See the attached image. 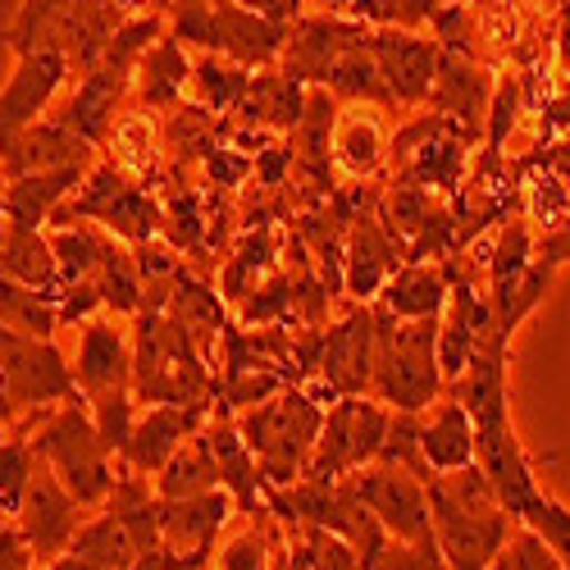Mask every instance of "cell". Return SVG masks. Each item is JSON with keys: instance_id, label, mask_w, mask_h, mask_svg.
Returning <instances> with one entry per match:
<instances>
[{"instance_id": "obj_6", "label": "cell", "mask_w": 570, "mask_h": 570, "mask_svg": "<svg viewBox=\"0 0 570 570\" xmlns=\"http://www.w3.org/2000/svg\"><path fill=\"white\" fill-rule=\"evenodd\" d=\"M384 434H389V411L384 406L365 402V397H338L324 411L320 439L306 456L302 480L334 484V480H343V474L370 465L379 456V448H384Z\"/></svg>"}, {"instance_id": "obj_45", "label": "cell", "mask_w": 570, "mask_h": 570, "mask_svg": "<svg viewBox=\"0 0 570 570\" xmlns=\"http://www.w3.org/2000/svg\"><path fill=\"white\" fill-rule=\"evenodd\" d=\"M14 415H19V411H14V402L6 397V389H0V424H10Z\"/></svg>"}, {"instance_id": "obj_30", "label": "cell", "mask_w": 570, "mask_h": 570, "mask_svg": "<svg viewBox=\"0 0 570 570\" xmlns=\"http://www.w3.org/2000/svg\"><path fill=\"white\" fill-rule=\"evenodd\" d=\"M334 156L352 178H365L384 165V132H379V115L352 110L334 124Z\"/></svg>"}, {"instance_id": "obj_23", "label": "cell", "mask_w": 570, "mask_h": 570, "mask_svg": "<svg viewBox=\"0 0 570 570\" xmlns=\"http://www.w3.org/2000/svg\"><path fill=\"white\" fill-rule=\"evenodd\" d=\"M237 119L252 124V128H297L302 110H306V87L288 73H261L247 82L243 101L233 106Z\"/></svg>"}, {"instance_id": "obj_1", "label": "cell", "mask_w": 570, "mask_h": 570, "mask_svg": "<svg viewBox=\"0 0 570 570\" xmlns=\"http://www.w3.org/2000/svg\"><path fill=\"white\" fill-rule=\"evenodd\" d=\"M370 389L379 402L397 411H430L443 389L439 370V320H393L384 306L374 311V365Z\"/></svg>"}, {"instance_id": "obj_37", "label": "cell", "mask_w": 570, "mask_h": 570, "mask_svg": "<svg viewBox=\"0 0 570 570\" xmlns=\"http://www.w3.org/2000/svg\"><path fill=\"white\" fill-rule=\"evenodd\" d=\"M269 256H274V237L261 228V233H252L243 247H237V256L228 261V269H224V297H247V283H252V269L261 274L265 265H269Z\"/></svg>"}, {"instance_id": "obj_9", "label": "cell", "mask_w": 570, "mask_h": 570, "mask_svg": "<svg viewBox=\"0 0 570 570\" xmlns=\"http://www.w3.org/2000/svg\"><path fill=\"white\" fill-rule=\"evenodd\" d=\"M347 480H352L356 498L370 507V515L389 530V539H424V534H434V525H430V498H424V484L415 480V474L379 461L370 470L361 465V474L352 470Z\"/></svg>"}, {"instance_id": "obj_12", "label": "cell", "mask_w": 570, "mask_h": 570, "mask_svg": "<svg viewBox=\"0 0 570 570\" xmlns=\"http://www.w3.org/2000/svg\"><path fill=\"white\" fill-rule=\"evenodd\" d=\"M73 379H78V393L87 402L132 389V347L124 338V328H115L106 315H87L82 320V343H78Z\"/></svg>"}, {"instance_id": "obj_10", "label": "cell", "mask_w": 570, "mask_h": 570, "mask_svg": "<svg viewBox=\"0 0 570 570\" xmlns=\"http://www.w3.org/2000/svg\"><path fill=\"white\" fill-rule=\"evenodd\" d=\"M370 51H374L379 78H384L393 106H420V101H430L434 69H439V56H443L439 41L384 28V32H370Z\"/></svg>"}, {"instance_id": "obj_7", "label": "cell", "mask_w": 570, "mask_h": 570, "mask_svg": "<svg viewBox=\"0 0 570 570\" xmlns=\"http://www.w3.org/2000/svg\"><path fill=\"white\" fill-rule=\"evenodd\" d=\"M424 498H430V525L439 539V552L448 570H489L493 557L507 548L511 534V511H465L461 502L448 498V489L434 480H424Z\"/></svg>"}, {"instance_id": "obj_43", "label": "cell", "mask_w": 570, "mask_h": 570, "mask_svg": "<svg viewBox=\"0 0 570 570\" xmlns=\"http://www.w3.org/2000/svg\"><path fill=\"white\" fill-rule=\"evenodd\" d=\"M206 169H210V178H219L224 187H233V183L247 178L252 160H247V156H228V151H210V156H206Z\"/></svg>"}, {"instance_id": "obj_15", "label": "cell", "mask_w": 570, "mask_h": 570, "mask_svg": "<svg viewBox=\"0 0 570 570\" xmlns=\"http://www.w3.org/2000/svg\"><path fill=\"white\" fill-rule=\"evenodd\" d=\"M206 406H178V402H156L147 415H137L128 448L119 452V465L132 474H156L187 439L202 430Z\"/></svg>"}, {"instance_id": "obj_31", "label": "cell", "mask_w": 570, "mask_h": 570, "mask_svg": "<svg viewBox=\"0 0 570 570\" xmlns=\"http://www.w3.org/2000/svg\"><path fill=\"white\" fill-rule=\"evenodd\" d=\"M69 552L97 561V566H106V570H128V566L137 561V543H132L128 525H124L115 511H106V515H97V520H82V530L73 534Z\"/></svg>"}, {"instance_id": "obj_16", "label": "cell", "mask_w": 570, "mask_h": 570, "mask_svg": "<svg viewBox=\"0 0 570 570\" xmlns=\"http://www.w3.org/2000/svg\"><path fill=\"white\" fill-rule=\"evenodd\" d=\"M361 37H370V32H365V23H352V19H306L283 41V73L297 82H324L328 65Z\"/></svg>"}, {"instance_id": "obj_20", "label": "cell", "mask_w": 570, "mask_h": 570, "mask_svg": "<svg viewBox=\"0 0 570 570\" xmlns=\"http://www.w3.org/2000/svg\"><path fill=\"white\" fill-rule=\"evenodd\" d=\"M0 274L19 278L37 293H51L60 302L65 283H60V265L51 252V237H41V228L28 224H10L6 219V243H0Z\"/></svg>"}, {"instance_id": "obj_35", "label": "cell", "mask_w": 570, "mask_h": 570, "mask_svg": "<svg viewBox=\"0 0 570 570\" xmlns=\"http://www.w3.org/2000/svg\"><path fill=\"white\" fill-rule=\"evenodd\" d=\"M87 415H91V424H97L101 443H106V448L119 456V452L128 448L132 424H137V415H132V389H128V393H106V397H91V402H87Z\"/></svg>"}, {"instance_id": "obj_34", "label": "cell", "mask_w": 570, "mask_h": 570, "mask_svg": "<svg viewBox=\"0 0 570 570\" xmlns=\"http://www.w3.org/2000/svg\"><path fill=\"white\" fill-rule=\"evenodd\" d=\"M193 82H197V91H202V101L206 106H215V110H233L237 101H243V91H247V82H252V73L243 69V65H228V60H202L197 69H193Z\"/></svg>"}, {"instance_id": "obj_47", "label": "cell", "mask_w": 570, "mask_h": 570, "mask_svg": "<svg viewBox=\"0 0 570 570\" xmlns=\"http://www.w3.org/2000/svg\"><path fill=\"white\" fill-rule=\"evenodd\" d=\"M156 6H169V0H156Z\"/></svg>"}, {"instance_id": "obj_41", "label": "cell", "mask_w": 570, "mask_h": 570, "mask_svg": "<svg viewBox=\"0 0 570 570\" xmlns=\"http://www.w3.org/2000/svg\"><path fill=\"white\" fill-rule=\"evenodd\" d=\"M515 110H520V82H515V78H502V82L493 87V106H489V115H493L489 156H498V147L507 141V132H511V124H515Z\"/></svg>"}, {"instance_id": "obj_5", "label": "cell", "mask_w": 570, "mask_h": 570, "mask_svg": "<svg viewBox=\"0 0 570 570\" xmlns=\"http://www.w3.org/2000/svg\"><path fill=\"white\" fill-rule=\"evenodd\" d=\"M0 389L14 402V411H28V415L56 411L65 402H87L56 338H28L6 324H0Z\"/></svg>"}, {"instance_id": "obj_2", "label": "cell", "mask_w": 570, "mask_h": 570, "mask_svg": "<svg viewBox=\"0 0 570 570\" xmlns=\"http://www.w3.org/2000/svg\"><path fill=\"white\" fill-rule=\"evenodd\" d=\"M320 424H324V406L306 389H278L274 397L237 415V434L252 448L265 489L302 480L306 456L320 439Z\"/></svg>"}, {"instance_id": "obj_38", "label": "cell", "mask_w": 570, "mask_h": 570, "mask_svg": "<svg viewBox=\"0 0 570 570\" xmlns=\"http://www.w3.org/2000/svg\"><path fill=\"white\" fill-rule=\"evenodd\" d=\"M489 570H561V557L534 534V530H520L498 557Z\"/></svg>"}, {"instance_id": "obj_29", "label": "cell", "mask_w": 570, "mask_h": 570, "mask_svg": "<svg viewBox=\"0 0 570 570\" xmlns=\"http://www.w3.org/2000/svg\"><path fill=\"white\" fill-rule=\"evenodd\" d=\"M328 91L343 101H370V106H393L384 78H379V65H374V51H370V37H361L356 46L328 65Z\"/></svg>"}, {"instance_id": "obj_32", "label": "cell", "mask_w": 570, "mask_h": 570, "mask_svg": "<svg viewBox=\"0 0 570 570\" xmlns=\"http://www.w3.org/2000/svg\"><path fill=\"white\" fill-rule=\"evenodd\" d=\"M110 147H115V160L128 178L147 183L156 174V160H160V137H156V124L147 115H124L110 132Z\"/></svg>"}, {"instance_id": "obj_13", "label": "cell", "mask_w": 570, "mask_h": 570, "mask_svg": "<svg viewBox=\"0 0 570 570\" xmlns=\"http://www.w3.org/2000/svg\"><path fill=\"white\" fill-rule=\"evenodd\" d=\"M474 461H480L484 470V480L489 489L498 493L502 511L520 515L534 498V470L525 461V452H520L515 443V430H511V420H498V424H474Z\"/></svg>"}, {"instance_id": "obj_14", "label": "cell", "mask_w": 570, "mask_h": 570, "mask_svg": "<svg viewBox=\"0 0 570 570\" xmlns=\"http://www.w3.org/2000/svg\"><path fill=\"white\" fill-rule=\"evenodd\" d=\"M65 78H69V60L60 51H51V46L19 56L10 87L0 91V141H10L28 124H37V115L51 106V97L60 91Z\"/></svg>"}, {"instance_id": "obj_22", "label": "cell", "mask_w": 570, "mask_h": 570, "mask_svg": "<svg viewBox=\"0 0 570 570\" xmlns=\"http://www.w3.org/2000/svg\"><path fill=\"white\" fill-rule=\"evenodd\" d=\"M210 439V452H215V465H219V489H228V498L237 502V511H261V493H265V480L256 470V456L252 448L243 443V434H237V424L219 420L206 430Z\"/></svg>"}, {"instance_id": "obj_21", "label": "cell", "mask_w": 570, "mask_h": 570, "mask_svg": "<svg viewBox=\"0 0 570 570\" xmlns=\"http://www.w3.org/2000/svg\"><path fill=\"white\" fill-rule=\"evenodd\" d=\"M420 452L434 474L474 465V420L461 402H439L430 420H420Z\"/></svg>"}, {"instance_id": "obj_4", "label": "cell", "mask_w": 570, "mask_h": 570, "mask_svg": "<svg viewBox=\"0 0 570 570\" xmlns=\"http://www.w3.org/2000/svg\"><path fill=\"white\" fill-rule=\"evenodd\" d=\"M37 456L56 470V480L73 493L78 507H101L119 480L115 452L101 443L97 424L87 415V402H65L41 415V430L32 434Z\"/></svg>"}, {"instance_id": "obj_36", "label": "cell", "mask_w": 570, "mask_h": 570, "mask_svg": "<svg viewBox=\"0 0 570 570\" xmlns=\"http://www.w3.org/2000/svg\"><path fill=\"white\" fill-rule=\"evenodd\" d=\"M365 570H448V561L439 552V539L424 534V539H389Z\"/></svg>"}, {"instance_id": "obj_26", "label": "cell", "mask_w": 570, "mask_h": 570, "mask_svg": "<svg viewBox=\"0 0 570 570\" xmlns=\"http://www.w3.org/2000/svg\"><path fill=\"white\" fill-rule=\"evenodd\" d=\"M443 132L424 137L420 147L402 160V178L420 183L424 193H456L461 174H465V141L461 137H443Z\"/></svg>"}, {"instance_id": "obj_33", "label": "cell", "mask_w": 570, "mask_h": 570, "mask_svg": "<svg viewBox=\"0 0 570 570\" xmlns=\"http://www.w3.org/2000/svg\"><path fill=\"white\" fill-rule=\"evenodd\" d=\"M41 420V415H32ZM32 420L14 439H0V515H14L23 493H28V480L37 470V448H32Z\"/></svg>"}, {"instance_id": "obj_25", "label": "cell", "mask_w": 570, "mask_h": 570, "mask_svg": "<svg viewBox=\"0 0 570 570\" xmlns=\"http://www.w3.org/2000/svg\"><path fill=\"white\" fill-rule=\"evenodd\" d=\"M210 489H219V465H215V452H210V439L206 434H193L156 470V493L165 502L197 498V493H210Z\"/></svg>"}, {"instance_id": "obj_28", "label": "cell", "mask_w": 570, "mask_h": 570, "mask_svg": "<svg viewBox=\"0 0 570 570\" xmlns=\"http://www.w3.org/2000/svg\"><path fill=\"white\" fill-rule=\"evenodd\" d=\"M137 73H141V101L147 106H174L183 97V87L193 82V65L183 56V41L174 37L151 41L147 56L137 60Z\"/></svg>"}, {"instance_id": "obj_44", "label": "cell", "mask_w": 570, "mask_h": 570, "mask_svg": "<svg viewBox=\"0 0 570 570\" xmlns=\"http://www.w3.org/2000/svg\"><path fill=\"white\" fill-rule=\"evenodd\" d=\"M46 570H106V566H97V561H87V557H78V552H60Z\"/></svg>"}, {"instance_id": "obj_17", "label": "cell", "mask_w": 570, "mask_h": 570, "mask_svg": "<svg viewBox=\"0 0 570 570\" xmlns=\"http://www.w3.org/2000/svg\"><path fill=\"white\" fill-rule=\"evenodd\" d=\"M87 178V165H65V169H32V174H19V178H6L0 187V202H6V219L10 224H28V228H41V219H51L56 206L78 193Z\"/></svg>"}, {"instance_id": "obj_27", "label": "cell", "mask_w": 570, "mask_h": 570, "mask_svg": "<svg viewBox=\"0 0 570 570\" xmlns=\"http://www.w3.org/2000/svg\"><path fill=\"white\" fill-rule=\"evenodd\" d=\"M0 324L28 338H56L60 328V302L51 293H37L19 278L0 274Z\"/></svg>"}, {"instance_id": "obj_40", "label": "cell", "mask_w": 570, "mask_h": 570, "mask_svg": "<svg viewBox=\"0 0 570 570\" xmlns=\"http://www.w3.org/2000/svg\"><path fill=\"white\" fill-rule=\"evenodd\" d=\"M274 539L265 530H247V534H237L224 552H219V570H269V548Z\"/></svg>"}, {"instance_id": "obj_24", "label": "cell", "mask_w": 570, "mask_h": 570, "mask_svg": "<svg viewBox=\"0 0 570 570\" xmlns=\"http://www.w3.org/2000/svg\"><path fill=\"white\" fill-rule=\"evenodd\" d=\"M393 256H397V243H389L384 228L361 215V224L352 228L347 247H343V283L356 297L379 293V288H384V278L397 269Z\"/></svg>"}, {"instance_id": "obj_18", "label": "cell", "mask_w": 570, "mask_h": 570, "mask_svg": "<svg viewBox=\"0 0 570 570\" xmlns=\"http://www.w3.org/2000/svg\"><path fill=\"white\" fill-rule=\"evenodd\" d=\"M493 101V82L484 69H474L470 56H456V51H443L439 56V69H434V87H430V106L448 119H461L465 128H474L484 119Z\"/></svg>"}, {"instance_id": "obj_8", "label": "cell", "mask_w": 570, "mask_h": 570, "mask_svg": "<svg viewBox=\"0 0 570 570\" xmlns=\"http://www.w3.org/2000/svg\"><path fill=\"white\" fill-rule=\"evenodd\" d=\"M82 511H87V507H78L73 493L56 480V470L37 456V470H32V480H28V493H23L19 511H14V525H19V534L28 539L37 566H51L60 552H69L73 534L82 530Z\"/></svg>"}, {"instance_id": "obj_3", "label": "cell", "mask_w": 570, "mask_h": 570, "mask_svg": "<svg viewBox=\"0 0 570 570\" xmlns=\"http://www.w3.org/2000/svg\"><path fill=\"white\" fill-rule=\"evenodd\" d=\"M132 393L141 402H178L206 406L210 379L193 334L160 311H137V347H132Z\"/></svg>"}, {"instance_id": "obj_11", "label": "cell", "mask_w": 570, "mask_h": 570, "mask_svg": "<svg viewBox=\"0 0 570 570\" xmlns=\"http://www.w3.org/2000/svg\"><path fill=\"white\" fill-rule=\"evenodd\" d=\"M233 511H237V502L228 498V489H210L197 498H174V502L160 498V539L183 552L187 570H202Z\"/></svg>"}, {"instance_id": "obj_46", "label": "cell", "mask_w": 570, "mask_h": 570, "mask_svg": "<svg viewBox=\"0 0 570 570\" xmlns=\"http://www.w3.org/2000/svg\"><path fill=\"white\" fill-rule=\"evenodd\" d=\"M0 243H6V202H0Z\"/></svg>"}, {"instance_id": "obj_39", "label": "cell", "mask_w": 570, "mask_h": 570, "mask_svg": "<svg viewBox=\"0 0 570 570\" xmlns=\"http://www.w3.org/2000/svg\"><path fill=\"white\" fill-rule=\"evenodd\" d=\"M566 210H570V193H566L561 174H539V178L530 183V215H534L543 228H561Z\"/></svg>"}, {"instance_id": "obj_19", "label": "cell", "mask_w": 570, "mask_h": 570, "mask_svg": "<svg viewBox=\"0 0 570 570\" xmlns=\"http://www.w3.org/2000/svg\"><path fill=\"white\" fill-rule=\"evenodd\" d=\"M393 320H439V311L448 306V274L439 265L424 261H406L384 278V293H379Z\"/></svg>"}, {"instance_id": "obj_42", "label": "cell", "mask_w": 570, "mask_h": 570, "mask_svg": "<svg viewBox=\"0 0 570 570\" xmlns=\"http://www.w3.org/2000/svg\"><path fill=\"white\" fill-rule=\"evenodd\" d=\"M32 566H37V557H32L28 539L19 534L14 520L0 515V570H32Z\"/></svg>"}, {"instance_id": "obj_48", "label": "cell", "mask_w": 570, "mask_h": 570, "mask_svg": "<svg viewBox=\"0 0 570 570\" xmlns=\"http://www.w3.org/2000/svg\"><path fill=\"white\" fill-rule=\"evenodd\" d=\"M32 570H37V566H32Z\"/></svg>"}]
</instances>
